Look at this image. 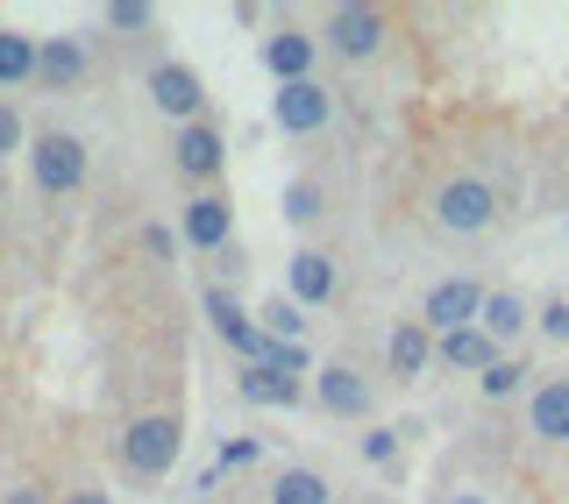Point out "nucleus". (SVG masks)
<instances>
[{"mask_svg":"<svg viewBox=\"0 0 569 504\" xmlns=\"http://www.w3.org/2000/svg\"><path fill=\"white\" fill-rule=\"evenodd\" d=\"M236 391L249 405H271V412H292L307 391H299V376H278V370H263V363H242V376H236Z\"/></svg>","mask_w":569,"mask_h":504,"instance_id":"obj_16","label":"nucleus"},{"mask_svg":"<svg viewBox=\"0 0 569 504\" xmlns=\"http://www.w3.org/2000/svg\"><path fill=\"white\" fill-rule=\"evenodd\" d=\"M292 299L299 305H328L335 299V263L320 256V249H299L292 256Z\"/></svg>","mask_w":569,"mask_h":504,"instance_id":"obj_18","label":"nucleus"},{"mask_svg":"<svg viewBox=\"0 0 569 504\" xmlns=\"http://www.w3.org/2000/svg\"><path fill=\"white\" fill-rule=\"evenodd\" d=\"M335 491H328V476L320 470H284L278 483H271V504H328Z\"/></svg>","mask_w":569,"mask_h":504,"instance_id":"obj_20","label":"nucleus"},{"mask_svg":"<svg viewBox=\"0 0 569 504\" xmlns=\"http://www.w3.org/2000/svg\"><path fill=\"white\" fill-rule=\"evenodd\" d=\"M36 36H22V29H0V85H29L36 79Z\"/></svg>","mask_w":569,"mask_h":504,"instance_id":"obj_19","label":"nucleus"},{"mask_svg":"<svg viewBox=\"0 0 569 504\" xmlns=\"http://www.w3.org/2000/svg\"><path fill=\"white\" fill-rule=\"evenodd\" d=\"M278 206H284V221H292V228H313L320 221V185H313V178H292Z\"/></svg>","mask_w":569,"mask_h":504,"instance_id":"obj_22","label":"nucleus"},{"mask_svg":"<svg viewBox=\"0 0 569 504\" xmlns=\"http://www.w3.org/2000/svg\"><path fill=\"white\" fill-rule=\"evenodd\" d=\"M79 79H86V43L79 36H43V50H36V85L71 93Z\"/></svg>","mask_w":569,"mask_h":504,"instance_id":"obj_12","label":"nucleus"},{"mask_svg":"<svg viewBox=\"0 0 569 504\" xmlns=\"http://www.w3.org/2000/svg\"><path fill=\"white\" fill-rule=\"evenodd\" d=\"M320 36H328V50H335L342 64H363V58H378V50H385L391 22H385L378 8H363V0H342V8L328 14V29H320Z\"/></svg>","mask_w":569,"mask_h":504,"instance_id":"obj_3","label":"nucleus"},{"mask_svg":"<svg viewBox=\"0 0 569 504\" xmlns=\"http://www.w3.org/2000/svg\"><path fill=\"white\" fill-rule=\"evenodd\" d=\"M533 327H541L548 341H569V299H548L541 313H533Z\"/></svg>","mask_w":569,"mask_h":504,"instance_id":"obj_27","label":"nucleus"},{"mask_svg":"<svg viewBox=\"0 0 569 504\" xmlns=\"http://www.w3.org/2000/svg\"><path fill=\"white\" fill-rule=\"evenodd\" d=\"M363 462H378V470L399 462V434H391V426H370V434H363Z\"/></svg>","mask_w":569,"mask_h":504,"instance_id":"obj_26","label":"nucleus"},{"mask_svg":"<svg viewBox=\"0 0 569 504\" xmlns=\"http://www.w3.org/2000/svg\"><path fill=\"white\" fill-rule=\"evenodd\" d=\"M64 504H114V497H107V491H71Z\"/></svg>","mask_w":569,"mask_h":504,"instance_id":"obj_32","label":"nucleus"},{"mask_svg":"<svg viewBox=\"0 0 569 504\" xmlns=\"http://www.w3.org/2000/svg\"><path fill=\"white\" fill-rule=\"evenodd\" d=\"M435 221L449 228V235H485L498 221V192L485 178H441L435 185Z\"/></svg>","mask_w":569,"mask_h":504,"instance_id":"obj_2","label":"nucleus"},{"mask_svg":"<svg viewBox=\"0 0 569 504\" xmlns=\"http://www.w3.org/2000/svg\"><path fill=\"white\" fill-rule=\"evenodd\" d=\"M257 462V441H221V470H249Z\"/></svg>","mask_w":569,"mask_h":504,"instance_id":"obj_29","label":"nucleus"},{"mask_svg":"<svg viewBox=\"0 0 569 504\" xmlns=\"http://www.w3.org/2000/svg\"><path fill=\"white\" fill-rule=\"evenodd\" d=\"M157 22V8H142V0H114V8H107V29H150Z\"/></svg>","mask_w":569,"mask_h":504,"instance_id":"obj_25","label":"nucleus"},{"mask_svg":"<svg viewBox=\"0 0 569 504\" xmlns=\"http://www.w3.org/2000/svg\"><path fill=\"white\" fill-rule=\"evenodd\" d=\"M485 284H470V278H441L435 292L420 299V320L435 327V341L441 334H462V327H477V313H485Z\"/></svg>","mask_w":569,"mask_h":504,"instance_id":"obj_5","label":"nucleus"},{"mask_svg":"<svg viewBox=\"0 0 569 504\" xmlns=\"http://www.w3.org/2000/svg\"><path fill=\"white\" fill-rule=\"evenodd\" d=\"M477 327H485L498 349H506V341H520V334L533 327V313H527V299H520V292H491V299H485V313H477Z\"/></svg>","mask_w":569,"mask_h":504,"instance_id":"obj_17","label":"nucleus"},{"mask_svg":"<svg viewBox=\"0 0 569 504\" xmlns=\"http://www.w3.org/2000/svg\"><path fill=\"white\" fill-rule=\"evenodd\" d=\"M0 504H50V497H43V491H36V483H14V491H8V497H0Z\"/></svg>","mask_w":569,"mask_h":504,"instance_id":"obj_31","label":"nucleus"},{"mask_svg":"<svg viewBox=\"0 0 569 504\" xmlns=\"http://www.w3.org/2000/svg\"><path fill=\"white\" fill-rule=\"evenodd\" d=\"M236 235V206H228V192H192L186 200V242L192 249H228Z\"/></svg>","mask_w":569,"mask_h":504,"instance_id":"obj_9","label":"nucleus"},{"mask_svg":"<svg viewBox=\"0 0 569 504\" xmlns=\"http://www.w3.org/2000/svg\"><path fill=\"white\" fill-rule=\"evenodd\" d=\"M171 164L186 171V178H200V185H213V178H221V164H228L221 129H213V121H186V129L171 135Z\"/></svg>","mask_w":569,"mask_h":504,"instance_id":"obj_7","label":"nucleus"},{"mask_svg":"<svg viewBox=\"0 0 569 504\" xmlns=\"http://www.w3.org/2000/svg\"><path fill=\"white\" fill-rule=\"evenodd\" d=\"M313 399H320V412H335V420H363V412H370V384L356 370L335 363V370L313 376Z\"/></svg>","mask_w":569,"mask_h":504,"instance_id":"obj_13","label":"nucleus"},{"mask_svg":"<svg viewBox=\"0 0 569 504\" xmlns=\"http://www.w3.org/2000/svg\"><path fill=\"white\" fill-rule=\"evenodd\" d=\"M328 114H335V100H328V85H320V79L278 85V100H271V121H278L284 135H313V129H328Z\"/></svg>","mask_w":569,"mask_h":504,"instance_id":"obj_6","label":"nucleus"},{"mask_svg":"<svg viewBox=\"0 0 569 504\" xmlns=\"http://www.w3.org/2000/svg\"><path fill=\"white\" fill-rule=\"evenodd\" d=\"M263 370H278V376H307V370H313V355L299 349V341H271V355H263Z\"/></svg>","mask_w":569,"mask_h":504,"instance_id":"obj_24","label":"nucleus"},{"mask_svg":"<svg viewBox=\"0 0 569 504\" xmlns=\"http://www.w3.org/2000/svg\"><path fill=\"white\" fill-rule=\"evenodd\" d=\"M142 249H150V256H171L178 242H171V228H157V221H150V228H142Z\"/></svg>","mask_w":569,"mask_h":504,"instance_id":"obj_30","label":"nucleus"},{"mask_svg":"<svg viewBox=\"0 0 569 504\" xmlns=\"http://www.w3.org/2000/svg\"><path fill=\"white\" fill-rule=\"evenodd\" d=\"M449 504H491V497H477V491H456V497H449Z\"/></svg>","mask_w":569,"mask_h":504,"instance_id":"obj_33","label":"nucleus"},{"mask_svg":"<svg viewBox=\"0 0 569 504\" xmlns=\"http://www.w3.org/2000/svg\"><path fill=\"white\" fill-rule=\"evenodd\" d=\"M22 142H29V135H22V114H14V107L0 100V164H8V157L22 150Z\"/></svg>","mask_w":569,"mask_h":504,"instance_id":"obj_28","label":"nucleus"},{"mask_svg":"<svg viewBox=\"0 0 569 504\" xmlns=\"http://www.w3.org/2000/svg\"><path fill=\"white\" fill-rule=\"evenodd\" d=\"M29 171H36V185L58 200V192H79L86 185V142L79 135H64V129H43L29 142Z\"/></svg>","mask_w":569,"mask_h":504,"instance_id":"obj_4","label":"nucleus"},{"mask_svg":"<svg viewBox=\"0 0 569 504\" xmlns=\"http://www.w3.org/2000/svg\"><path fill=\"white\" fill-rule=\"evenodd\" d=\"M527 376H533V370L520 363V355H498V363H491L485 376H477V384H485V399H512V391H520Z\"/></svg>","mask_w":569,"mask_h":504,"instance_id":"obj_23","label":"nucleus"},{"mask_svg":"<svg viewBox=\"0 0 569 504\" xmlns=\"http://www.w3.org/2000/svg\"><path fill=\"white\" fill-rule=\"evenodd\" d=\"M498 355H506V349H498L485 327H462V334H441V341H435V363H449V370H477V376H485Z\"/></svg>","mask_w":569,"mask_h":504,"instance_id":"obj_15","label":"nucleus"},{"mask_svg":"<svg viewBox=\"0 0 569 504\" xmlns=\"http://www.w3.org/2000/svg\"><path fill=\"white\" fill-rule=\"evenodd\" d=\"M385 363H391V376H420L435 363V327H427V320H399L391 341H385Z\"/></svg>","mask_w":569,"mask_h":504,"instance_id":"obj_14","label":"nucleus"},{"mask_svg":"<svg viewBox=\"0 0 569 504\" xmlns=\"http://www.w3.org/2000/svg\"><path fill=\"white\" fill-rule=\"evenodd\" d=\"M257 327L271 334V341H299V334H307V305L278 292V299H271V305H263V313H257Z\"/></svg>","mask_w":569,"mask_h":504,"instance_id":"obj_21","label":"nucleus"},{"mask_svg":"<svg viewBox=\"0 0 569 504\" xmlns=\"http://www.w3.org/2000/svg\"><path fill=\"white\" fill-rule=\"evenodd\" d=\"M150 100L164 107L178 129H186V121H200L207 85H200V71H192V64H157V71H150Z\"/></svg>","mask_w":569,"mask_h":504,"instance_id":"obj_8","label":"nucleus"},{"mask_svg":"<svg viewBox=\"0 0 569 504\" xmlns=\"http://www.w3.org/2000/svg\"><path fill=\"white\" fill-rule=\"evenodd\" d=\"M263 64H271V79L278 85H299V79H313V36L307 29H271L263 36Z\"/></svg>","mask_w":569,"mask_h":504,"instance_id":"obj_10","label":"nucleus"},{"mask_svg":"<svg viewBox=\"0 0 569 504\" xmlns=\"http://www.w3.org/2000/svg\"><path fill=\"white\" fill-rule=\"evenodd\" d=\"M527 426H533V441H548V447L569 441V376H548V384H533Z\"/></svg>","mask_w":569,"mask_h":504,"instance_id":"obj_11","label":"nucleus"},{"mask_svg":"<svg viewBox=\"0 0 569 504\" xmlns=\"http://www.w3.org/2000/svg\"><path fill=\"white\" fill-rule=\"evenodd\" d=\"M178 447H186L178 412H142L129 434H121V462H129V476H164L178 462Z\"/></svg>","mask_w":569,"mask_h":504,"instance_id":"obj_1","label":"nucleus"}]
</instances>
